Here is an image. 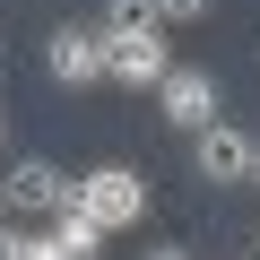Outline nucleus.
<instances>
[{
	"label": "nucleus",
	"mask_w": 260,
	"mask_h": 260,
	"mask_svg": "<svg viewBox=\"0 0 260 260\" xmlns=\"http://www.w3.org/2000/svg\"><path fill=\"white\" fill-rule=\"evenodd\" d=\"M70 208H78L95 234H121V225L148 217V174H130V165H95V174L70 182Z\"/></svg>",
	"instance_id": "obj_1"
},
{
	"label": "nucleus",
	"mask_w": 260,
	"mask_h": 260,
	"mask_svg": "<svg viewBox=\"0 0 260 260\" xmlns=\"http://www.w3.org/2000/svg\"><path fill=\"white\" fill-rule=\"evenodd\" d=\"M0 208L9 217H61L70 208V174L44 165V156H18L9 174H0Z\"/></svg>",
	"instance_id": "obj_2"
},
{
	"label": "nucleus",
	"mask_w": 260,
	"mask_h": 260,
	"mask_svg": "<svg viewBox=\"0 0 260 260\" xmlns=\"http://www.w3.org/2000/svg\"><path fill=\"white\" fill-rule=\"evenodd\" d=\"M191 174L217 182V191H243V174H251V130H243V121H208L200 139H191Z\"/></svg>",
	"instance_id": "obj_3"
},
{
	"label": "nucleus",
	"mask_w": 260,
	"mask_h": 260,
	"mask_svg": "<svg viewBox=\"0 0 260 260\" xmlns=\"http://www.w3.org/2000/svg\"><path fill=\"white\" fill-rule=\"evenodd\" d=\"M156 104H165L174 130H191V139H200L208 121H225V95H217L208 70H165V78H156Z\"/></svg>",
	"instance_id": "obj_4"
},
{
	"label": "nucleus",
	"mask_w": 260,
	"mask_h": 260,
	"mask_svg": "<svg viewBox=\"0 0 260 260\" xmlns=\"http://www.w3.org/2000/svg\"><path fill=\"white\" fill-rule=\"evenodd\" d=\"M165 70H174L165 35H113V44H104V78H113V87H148V95H156Z\"/></svg>",
	"instance_id": "obj_5"
},
{
	"label": "nucleus",
	"mask_w": 260,
	"mask_h": 260,
	"mask_svg": "<svg viewBox=\"0 0 260 260\" xmlns=\"http://www.w3.org/2000/svg\"><path fill=\"white\" fill-rule=\"evenodd\" d=\"M44 70H52L61 87H95V78H104V44H95V26H52V35H44Z\"/></svg>",
	"instance_id": "obj_6"
},
{
	"label": "nucleus",
	"mask_w": 260,
	"mask_h": 260,
	"mask_svg": "<svg viewBox=\"0 0 260 260\" xmlns=\"http://www.w3.org/2000/svg\"><path fill=\"white\" fill-rule=\"evenodd\" d=\"M44 243H52V260H104V234L78 217V208H61V217H44Z\"/></svg>",
	"instance_id": "obj_7"
},
{
	"label": "nucleus",
	"mask_w": 260,
	"mask_h": 260,
	"mask_svg": "<svg viewBox=\"0 0 260 260\" xmlns=\"http://www.w3.org/2000/svg\"><path fill=\"white\" fill-rule=\"evenodd\" d=\"M113 35H165V26H156V9H148V0H104L95 44H113Z\"/></svg>",
	"instance_id": "obj_8"
},
{
	"label": "nucleus",
	"mask_w": 260,
	"mask_h": 260,
	"mask_svg": "<svg viewBox=\"0 0 260 260\" xmlns=\"http://www.w3.org/2000/svg\"><path fill=\"white\" fill-rule=\"evenodd\" d=\"M0 260H52L44 225H18V217H0Z\"/></svg>",
	"instance_id": "obj_9"
},
{
	"label": "nucleus",
	"mask_w": 260,
	"mask_h": 260,
	"mask_svg": "<svg viewBox=\"0 0 260 260\" xmlns=\"http://www.w3.org/2000/svg\"><path fill=\"white\" fill-rule=\"evenodd\" d=\"M148 9H156V26H200L217 0H148Z\"/></svg>",
	"instance_id": "obj_10"
},
{
	"label": "nucleus",
	"mask_w": 260,
	"mask_h": 260,
	"mask_svg": "<svg viewBox=\"0 0 260 260\" xmlns=\"http://www.w3.org/2000/svg\"><path fill=\"white\" fill-rule=\"evenodd\" d=\"M139 260H191V251H182V243H156V251H139Z\"/></svg>",
	"instance_id": "obj_11"
},
{
	"label": "nucleus",
	"mask_w": 260,
	"mask_h": 260,
	"mask_svg": "<svg viewBox=\"0 0 260 260\" xmlns=\"http://www.w3.org/2000/svg\"><path fill=\"white\" fill-rule=\"evenodd\" d=\"M243 182H251V191H260V139H251V174H243Z\"/></svg>",
	"instance_id": "obj_12"
},
{
	"label": "nucleus",
	"mask_w": 260,
	"mask_h": 260,
	"mask_svg": "<svg viewBox=\"0 0 260 260\" xmlns=\"http://www.w3.org/2000/svg\"><path fill=\"white\" fill-rule=\"evenodd\" d=\"M0 148H9V121H0Z\"/></svg>",
	"instance_id": "obj_13"
},
{
	"label": "nucleus",
	"mask_w": 260,
	"mask_h": 260,
	"mask_svg": "<svg viewBox=\"0 0 260 260\" xmlns=\"http://www.w3.org/2000/svg\"><path fill=\"white\" fill-rule=\"evenodd\" d=\"M0 217H9V208H0Z\"/></svg>",
	"instance_id": "obj_14"
}]
</instances>
